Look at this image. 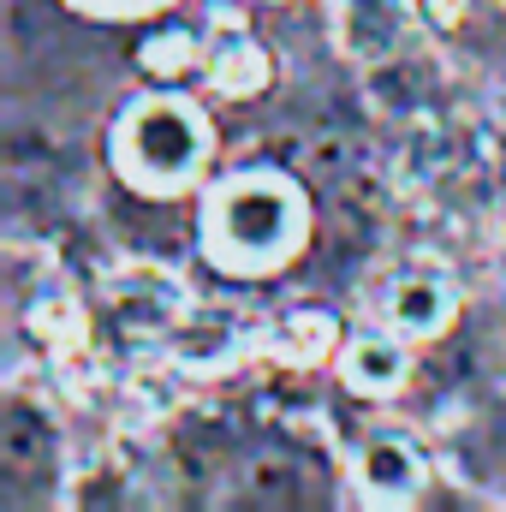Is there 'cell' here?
<instances>
[{
  "instance_id": "6da1fadb",
  "label": "cell",
  "mask_w": 506,
  "mask_h": 512,
  "mask_svg": "<svg viewBox=\"0 0 506 512\" xmlns=\"http://www.w3.org/2000/svg\"><path fill=\"white\" fill-rule=\"evenodd\" d=\"M203 256L233 280H268L310 245V197L286 167H239L227 173L203 215H197Z\"/></svg>"
},
{
  "instance_id": "7a4b0ae2",
  "label": "cell",
  "mask_w": 506,
  "mask_h": 512,
  "mask_svg": "<svg viewBox=\"0 0 506 512\" xmlns=\"http://www.w3.org/2000/svg\"><path fill=\"white\" fill-rule=\"evenodd\" d=\"M108 161L126 179V191L149 197V203H179L185 191L203 185V173L215 161L209 114L173 90L131 96L108 131Z\"/></svg>"
},
{
  "instance_id": "3957f363",
  "label": "cell",
  "mask_w": 506,
  "mask_h": 512,
  "mask_svg": "<svg viewBox=\"0 0 506 512\" xmlns=\"http://www.w3.org/2000/svg\"><path fill=\"white\" fill-rule=\"evenodd\" d=\"M334 465L310 441H256L233 453L221 477V507L245 512H304V507H334Z\"/></svg>"
},
{
  "instance_id": "277c9868",
  "label": "cell",
  "mask_w": 506,
  "mask_h": 512,
  "mask_svg": "<svg viewBox=\"0 0 506 512\" xmlns=\"http://www.w3.org/2000/svg\"><path fill=\"white\" fill-rule=\"evenodd\" d=\"M0 489H6V507H42L66 495L60 417L30 387H12L0 405Z\"/></svg>"
},
{
  "instance_id": "5b68a950",
  "label": "cell",
  "mask_w": 506,
  "mask_h": 512,
  "mask_svg": "<svg viewBox=\"0 0 506 512\" xmlns=\"http://www.w3.org/2000/svg\"><path fill=\"white\" fill-rule=\"evenodd\" d=\"M102 316L120 346H161L179 340V328L191 322V292L161 262H126L102 286Z\"/></svg>"
},
{
  "instance_id": "8992f818",
  "label": "cell",
  "mask_w": 506,
  "mask_h": 512,
  "mask_svg": "<svg viewBox=\"0 0 506 512\" xmlns=\"http://www.w3.org/2000/svg\"><path fill=\"white\" fill-rule=\"evenodd\" d=\"M352 489L364 507H417L435 489V465L411 429H370L352 453Z\"/></svg>"
},
{
  "instance_id": "52a82bcc",
  "label": "cell",
  "mask_w": 506,
  "mask_h": 512,
  "mask_svg": "<svg viewBox=\"0 0 506 512\" xmlns=\"http://www.w3.org/2000/svg\"><path fill=\"white\" fill-rule=\"evenodd\" d=\"M376 316H381V328H393L399 340L423 346V340H441L453 328L459 292H453V280L441 268L411 262V268L387 274V286H381V298H376Z\"/></svg>"
},
{
  "instance_id": "ba28073f",
  "label": "cell",
  "mask_w": 506,
  "mask_h": 512,
  "mask_svg": "<svg viewBox=\"0 0 506 512\" xmlns=\"http://www.w3.org/2000/svg\"><path fill=\"white\" fill-rule=\"evenodd\" d=\"M411 12H417V0H328L334 48L358 66H376V60L405 48Z\"/></svg>"
},
{
  "instance_id": "9c48e42d",
  "label": "cell",
  "mask_w": 506,
  "mask_h": 512,
  "mask_svg": "<svg viewBox=\"0 0 506 512\" xmlns=\"http://www.w3.org/2000/svg\"><path fill=\"white\" fill-rule=\"evenodd\" d=\"M340 382L358 399H393L411 382V340H399L393 328H364L340 346Z\"/></svg>"
},
{
  "instance_id": "30bf717a",
  "label": "cell",
  "mask_w": 506,
  "mask_h": 512,
  "mask_svg": "<svg viewBox=\"0 0 506 512\" xmlns=\"http://www.w3.org/2000/svg\"><path fill=\"white\" fill-rule=\"evenodd\" d=\"M203 78H209V90L227 96V102H256V96H268V84H274V60H268V48L256 42L251 30H221V36L209 42Z\"/></svg>"
},
{
  "instance_id": "8fae6325",
  "label": "cell",
  "mask_w": 506,
  "mask_h": 512,
  "mask_svg": "<svg viewBox=\"0 0 506 512\" xmlns=\"http://www.w3.org/2000/svg\"><path fill=\"white\" fill-rule=\"evenodd\" d=\"M435 84H441V72H435V60L429 54H387L370 66V96H376L387 114H405V120H429V102H435Z\"/></svg>"
},
{
  "instance_id": "7c38bea8",
  "label": "cell",
  "mask_w": 506,
  "mask_h": 512,
  "mask_svg": "<svg viewBox=\"0 0 506 512\" xmlns=\"http://www.w3.org/2000/svg\"><path fill=\"white\" fill-rule=\"evenodd\" d=\"M60 507H143V477L131 471L126 459L102 453L90 471H78L60 495Z\"/></svg>"
},
{
  "instance_id": "4fadbf2b",
  "label": "cell",
  "mask_w": 506,
  "mask_h": 512,
  "mask_svg": "<svg viewBox=\"0 0 506 512\" xmlns=\"http://www.w3.org/2000/svg\"><path fill=\"white\" fill-rule=\"evenodd\" d=\"M268 352L286 358V364H316L334 352V322L322 310H292L286 322L268 328Z\"/></svg>"
},
{
  "instance_id": "5bb4252c",
  "label": "cell",
  "mask_w": 506,
  "mask_h": 512,
  "mask_svg": "<svg viewBox=\"0 0 506 512\" xmlns=\"http://www.w3.org/2000/svg\"><path fill=\"white\" fill-rule=\"evenodd\" d=\"M137 60H143L149 72H161V78H173V72H191V66H203V60H209V42H197V36H185V30H173V36H149Z\"/></svg>"
},
{
  "instance_id": "9a60e30c",
  "label": "cell",
  "mask_w": 506,
  "mask_h": 512,
  "mask_svg": "<svg viewBox=\"0 0 506 512\" xmlns=\"http://www.w3.org/2000/svg\"><path fill=\"white\" fill-rule=\"evenodd\" d=\"M84 18H149V12H167L173 0H60Z\"/></svg>"
},
{
  "instance_id": "2e32d148",
  "label": "cell",
  "mask_w": 506,
  "mask_h": 512,
  "mask_svg": "<svg viewBox=\"0 0 506 512\" xmlns=\"http://www.w3.org/2000/svg\"><path fill=\"white\" fill-rule=\"evenodd\" d=\"M471 6H477V0H417V12H423L429 30H459V24L471 18Z\"/></svg>"
}]
</instances>
